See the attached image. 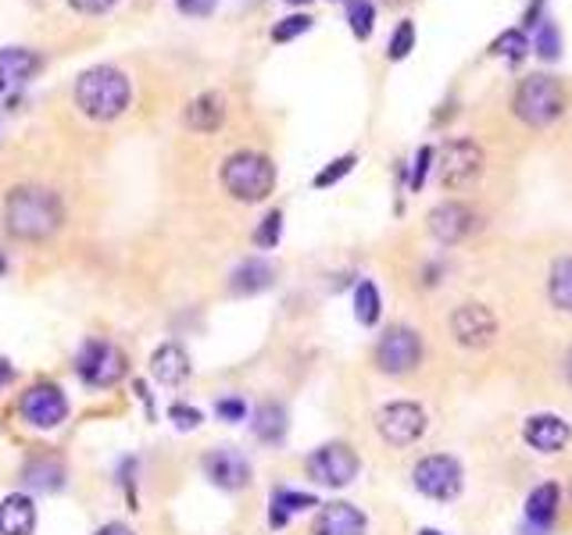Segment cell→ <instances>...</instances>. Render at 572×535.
<instances>
[{
  "label": "cell",
  "instance_id": "42",
  "mask_svg": "<svg viewBox=\"0 0 572 535\" xmlns=\"http://www.w3.org/2000/svg\"><path fill=\"white\" fill-rule=\"evenodd\" d=\"M565 375H569V382H572V353H569V361H565Z\"/></svg>",
  "mask_w": 572,
  "mask_h": 535
},
{
  "label": "cell",
  "instance_id": "13",
  "mask_svg": "<svg viewBox=\"0 0 572 535\" xmlns=\"http://www.w3.org/2000/svg\"><path fill=\"white\" fill-rule=\"evenodd\" d=\"M429 233H433V239L448 243V247H454V243H462L466 236L476 233V225H480V218H476V210L462 200H448V204H437L433 210H429Z\"/></svg>",
  "mask_w": 572,
  "mask_h": 535
},
{
  "label": "cell",
  "instance_id": "34",
  "mask_svg": "<svg viewBox=\"0 0 572 535\" xmlns=\"http://www.w3.org/2000/svg\"><path fill=\"white\" fill-rule=\"evenodd\" d=\"M355 161H358L355 154H344V157H337V161H329V165H326L319 175H315V186L326 189V186H333V183H340V178L355 168Z\"/></svg>",
  "mask_w": 572,
  "mask_h": 535
},
{
  "label": "cell",
  "instance_id": "10",
  "mask_svg": "<svg viewBox=\"0 0 572 535\" xmlns=\"http://www.w3.org/2000/svg\"><path fill=\"white\" fill-rule=\"evenodd\" d=\"M376 429H379V435H384V443L411 446L426 432V411L411 400L387 403V408L376 414Z\"/></svg>",
  "mask_w": 572,
  "mask_h": 535
},
{
  "label": "cell",
  "instance_id": "45",
  "mask_svg": "<svg viewBox=\"0 0 572 535\" xmlns=\"http://www.w3.org/2000/svg\"><path fill=\"white\" fill-rule=\"evenodd\" d=\"M4 86H8V83H4V79H0V93H4Z\"/></svg>",
  "mask_w": 572,
  "mask_h": 535
},
{
  "label": "cell",
  "instance_id": "40",
  "mask_svg": "<svg viewBox=\"0 0 572 535\" xmlns=\"http://www.w3.org/2000/svg\"><path fill=\"white\" fill-rule=\"evenodd\" d=\"M93 535H133V528L122 525V522H108V525H101Z\"/></svg>",
  "mask_w": 572,
  "mask_h": 535
},
{
  "label": "cell",
  "instance_id": "19",
  "mask_svg": "<svg viewBox=\"0 0 572 535\" xmlns=\"http://www.w3.org/2000/svg\"><path fill=\"white\" fill-rule=\"evenodd\" d=\"M37 528V507L33 500L14 493L0 504V535H33Z\"/></svg>",
  "mask_w": 572,
  "mask_h": 535
},
{
  "label": "cell",
  "instance_id": "20",
  "mask_svg": "<svg viewBox=\"0 0 572 535\" xmlns=\"http://www.w3.org/2000/svg\"><path fill=\"white\" fill-rule=\"evenodd\" d=\"M25 485L29 490H40V493H58L61 485H65V464H61L54 453H40V457H33L25 464L22 472Z\"/></svg>",
  "mask_w": 572,
  "mask_h": 535
},
{
  "label": "cell",
  "instance_id": "23",
  "mask_svg": "<svg viewBox=\"0 0 572 535\" xmlns=\"http://www.w3.org/2000/svg\"><path fill=\"white\" fill-rule=\"evenodd\" d=\"M559 485L554 482H544V485H537V490L527 496V517H530V525L537 528H548L554 522V514H559Z\"/></svg>",
  "mask_w": 572,
  "mask_h": 535
},
{
  "label": "cell",
  "instance_id": "46",
  "mask_svg": "<svg viewBox=\"0 0 572 535\" xmlns=\"http://www.w3.org/2000/svg\"><path fill=\"white\" fill-rule=\"evenodd\" d=\"M0 268H4V261H0Z\"/></svg>",
  "mask_w": 572,
  "mask_h": 535
},
{
  "label": "cell",
  "instance_id": "27",
  "mask_svg": "<svg viewBox=\"0 0 572 535\" xmlns=\"http://www.w3.org/2000/svg\"><path fill=\"white\" fill-rule=\"evenodd\" d=\"M379 311H384V300H379L376 282H369V279L358 282V289H355V318L361 321V326H376Z\"/></svg>",
  "mask_w": 572,
  "mask_h": 535
},
{
  "label": "cell",
  "instance_id": "3",
  "mask_svg": "<svg viewBox=\"0 0 572 535\" xmlns=\"http://www.w3.org/2000/svg\"><path fill=\"white\" fill-rule=\"evenodd\" d=\"M512 111L522 125L548 128L565 115V86L554 75H527L512 96Z\"/></svg>",
  "mask_w": 572,
  "mask_h": 535
},
{
  "label": "cell",
  "instance_id": "8",
  "mask_svg": "<svg viewBox=\"0 0 572 535\" xmlns=\"http://www.w3.org/2000/svg\"><path fill=\"white\" fill-rule=\"evenodd\" d=\"M358 467H361L358 453L347 443H326L308 457V475L319 485H329V490H344V485H351Z\"/></svg>",
  "mask_w": 572,
  "mask_h": 535
},
{
  "label": "cell",
  "instance_id": "36",
  "mask_svg": "<svg viewBox=\"0 0 572 535\" xmlns=\"http://www.w3.org/2000/svg\"><path fill=\"white\" fill-rule=\"evenodd\" d=\"M180 14H186V19H208V14L218 8V0H176Z\"/></svg>",
  "mask_w": 572,
  "mask_h": 535
},
{
  "label": "cell",
  "instance_id": "16",
  "mask_svg": "<svg viewBox=\"0 0 572 535\" xmlns=\"http://www.w3.org/2000/svg\"><path fill=\"white\" fill-rule=\"evenodd\" d=\"M369 522L355 504H326L315 517V535H365Z\"/></svg>",
  "mask_w": 572,
  "mask_h": 535
},
{
  "label": "cell",
  "instance_id": "37",
  "mask_svg": "<svg viewBox=\"0 0 572 535\" xmlns=\"http://www.w3.org/2000/svg\"><path fill=\"white\" fill-rule=\"evenodd\" d=\"M215 414H218L222 421H244V418H247V403L236 400V397L218 400V403H215Z\"/></svg>",
  "mask_w": 572,
  "mask_h": 535
},
{
  "label": "cell",
  "instance_id": "28",
  "mask_svg": "<svg viewBox=\"0 0 572 535\" xmlns=\"http://www.w3.org/2000/svg\"><path fill=\"white\" fill-rule=\"evenodd\" d=\"M530 51V40H527V29H504L501 37L490 43V54L504 58V61H522Z\"/></svg>",
  "mask_w": 572,
  "mask_h": 535
},
{
  "label": "cell",
  "instance_id": "33",
  "mask_svg": "<svg viewBox=\"0 0 572 535\" xmlns=\"http://www.w3.org/2000/svg\"><path fill=\"white\" fill-rule=\"evenodd\" d=\"M308 29H311V14H286L283 22H276L273 40L276 43H290V40L300 37V32H308Z\"/></svg>",
  "mask_w": 572,
  "mask_h": 535
},
{
  "label": "cell",
  "instance_id": "2",
  "mask_svg": "<svg viewBox=\"0 0 572 535\" xmlns=\"http://www.w3.org/2000/svg\"><path fill=\"white\" fill-rule=\"evenodd\" d=\"M133 101L130 75L115 64H93L75 79V104L93 122H115Z\"/></svg>",
  "mask_w": 572,
  "mask_h": 535
},
{
  "label": "cell",
  "instance_id": "43",
  "mask_svg": "<svg viewBox=\"0 0 572 535\" xmlns=\"http://www.w3.org/2000/svg\"><path fill=\"white\" fill-rule=\"evenodd\" d=\"M419 535H440V532H437V528H422Z\"/></svg>",
  "mask_w": 572,
  "mask_h": 535
},
{
  "label": "cell",
  "instance_id": "41",
  "mask_svg": "<svg viewBox=\"0 0 572 535\" xmlns=\"http://www.w3.org/2000/svg\"><path fill=\"white\" fill-rule=\"evenodd\" d=\"M11 379H14V368H11V361H4V357H0V389H4Z\"/></svg>",
  "mask_w": 572,
  "mask_h": 535
},
{
  "label": "cell",
  "instance_id": "24",
  "mask_svg": "<svg viewBox=\"0 0 572 535\" xmlns=\"http://www.w3.org/2000/svg\"><path fill=\"white\" fill-rule=\"evenodd\" d=\"M308 507H319V500L311 493H294V490H276L273 493V511H268V525L273 528H286L294 514L308 511Z\"/></svg>",
  "mask_w": 572,
  "mask_h": 535
},
{
  "label": "cell",
  "instance_id": "38",
  "mask_svg": "<svg viewBox=\"0 0 572 535\" xmlns=\"http://www.w3.org/2000/svg\"><path fill=\"white\" fill-rule=\"evenodd\" d=\"M168 418L176 421V425L186 432V429H197L201 425V411H194V408H183V403H176V408L168 411Z\"/></svg>",
  "mask_w": 572,
  "mask_h": 535
},
{
  "label": "cell",
  "instance_id": "5",
  "mask_svg": "<svg viewBox=\"0 0 572 535\" xmlns=\"http://www.w3.org/2000/svg\"><path fill=\"white\" fill-rule=\"evenodd\" d=\"M75 368H79V379L86 385L111 389L125 375V353L115 343H108V339H90V343L79 350Z\"/></svg>",
  "mask_w": 572,
  "mask_h": 535
},
{
  "label": "cell",
  "instance_id": "12",
  "mask_svg": "<svg viewBox=\"0 0 572 535\" xmlns=\"http://www.w3.org/2000/svg\"><path fill=\"white\" fill-rule=\"evenodd\" d=\"M451 336H454V343H462L469 350L490 347L498 336V318L487 303H462V307H454V315H451Z\"/></svg>",
  "mask_w": 572,
  "mask_h": 535
},
{
  "label": "cell",
  "instance_id": "26",
  "mask_svg": "<svg viewBox=\"0 0 572 535\" xmlns=\"http://www.w3.org/2000/svg\"><path fill=\"white\" fill-rule=\"evenodd\" d=\"M548 297L559 311L572 315V257H559L551 265V279H548Z\"/></svg>",
  "mask_w": 572,
  "mask_h": 535
},
{
  "label": "cell",
  "instance_id": "25",
  "mask_svg": "<svg viewBox=\"0 0 572 535\" xmlns=\"http://www.w3.org/2000/svg\"><path fill=\"white\" fill-rule=\"evenodd\" d=\"M286 425H290V421H286V411L279 408V403H262V408L254 411V421H251V429L262 443H279L286 435Z\"/></svg>",
  "mask_w": 572,
  "mask_h": 535
},
{
  "label": "cell",
  "instance_id": "7",
  "mask_svg": "<svg viewBox=\"0 0 572 535\" xmlns=\"http://www.w3.org/2000/svg\"><path fill=\"white\" fill-rule=\"evenodd\" d=\"M422 364V339L416 329H405L397 326L390 332H384L376 347V368L384 371V375H408V371H416Z\"/></svg>",
  "mask_w": 572,
  "mask_h": 535
},
{
  "label": "cell",
  "instance_id": "22",
  "mask_svg": "<svg viewBox=\"0 0 572 535\" xmlns=\"http://www.w3.org/2000/svg\"><path fill=\"white\" fill-rule=\"evenodd\" d=\"M40 54L25 51V47H4L0 51V79L4 83H25V79H33L40 72Z\"/></svg>",
  "mask_w": 572,
  "mask_h": 535
},
{
  "label": "cell",
  "instance_id": "6",
  "mask_svg": "<svg viewBox=\"0 0 572 535\" xmlns=\"http://www.w3.org/2000/svg\"><path fill=\"white\" fill-rule=\"evenodd\" d=\"M411 479H416V490L422 496L440 500V504L462 493V464L448 457V453H429V457H422L416 464V472H411Z\"/></svg>",
  "mask_w": 572,
  "mask_h": 535
},
{
  "label": "cell",
  "instance_id": "9",
  "mask_svg": "<svg viewBox=\"0 0 572 535\" xmlns=\"http://www.w3.org/2000/svg\"><path fill=\"white\" fill-rule=\"evenodd\" d=\"M440 183L443 189H466L483 172V147L476 140H451L440 151Z\"/></svg>",
  "mask_w": 572,
  "mask_h": 535
},
{
  "label": "cell",
  "instance_id": "35",
  "mask_svg": "<svg viewBox=\"0 0 572 535\" xmlns=\"http://www.w3.org/2000/svg\"><path fill=\"white\" fill-rule=\"evenodd\" d=\"M433 161H437V151L433 147H422L416 154V168H411V189H416V193L426 186V175H429V168H433Z\"/></svg>",
  "mask_w": 572,
  "mask_h": 535
},
{
  "label": "cell",
  "instance_id": "29",
  "mask_svg": "<svg viewBox=\"0 0 572 535\" xmlns=\"http://www.w3.org/2000/svg\"><path fill=\"white\" fill-rule=\"evenodd\" d=\"M347 22H351V32L358 40H369L376 29V8L372 0H351L347 4Z\"/></svg>",
  "mask_w": 572,
  "mask_h": 535
},
{
  "label": "cell",
  "instance_id": "4",
  "mask_svg": "<svg viewBox=\"0 0 572 535\" xmlns=\"http://www.w3.org/2000/svg\"><path fill=\"white\" fill-rule=\"evenodd\" d=\"M222 186L233 200L258 204L276 189V165L258 151H236L222 165Z\"/></svg>",
  "mask_w": 572,
  "mask_h": 535
},
{
  "label": "cell",
  "instance_id": "17",
  "mask_svg": "<svg viewBox=\"0 0 572 535\" xmlns=\"http://www.w3.org/2000/svg\"><path fill=\"white\" fill-rule=\"evenodd\" d=\"M226 122V101H222V93L208 90L190 101L186 107V125L194 128V133H215V128Z\"/></svg>",
  "mask_w": 572,
  "mask_h": 535
},
{
  "label": "cell",
  "instance_id": "15",
  "mask_svg": "<svg viewBox=\"0 0 572 535\" xmlns=\"http://www.w3.org/2000/svg\"><path fill=\"white\" fill-rule=\"evenodd\" d=\"M522 440L537 453H562L572 440V425L562 414H530L527 425H522Z\"/></svg>",
  "mask_w": 572,
  "mask_h": 535
},
{
  "label": "cell",
  "instance_id": "44",
  "mask_svg": "<svg viewBox=\"0 0 572 535\" xmlns=\"http://www.w3.org/2000/svg\"><path fill=\"white\" fill-rule=\"evenodd\" d=\"M286 4H311V0H286Z\"/></svg>",
  "mask_w": 572,
  "mask_h": 535
},
{
  "label": "cell",
  "instance_id": "11",
  "mask_svg": "<svg viewBox=\"0 0 572 535\" xmlns=\"http://www.w3.org/2000/svg\"><path fill=\"white\" fill-rule=\"evenodd\" d=\"M19 411L33 429H58L69 418V400L54 382H37L22 393Z\"/></svg>",
  "mask_w": 572,
  "mask_h": 535
},
{
  "label": "cell",
  "instance_id": "14",
  "mask_svg": "<svg viewBox=\"0 0 572 535\" xmlns=\"http://www.w3.org/2000/svg\"><path fill=\"white\" fill-rule=\"evenodd\" d=\"M204 475H208L218 490L226 493H236L244 490V485L251 482V464L241 450L233 446H218V450H208L204 453Z\"/></svg>",
  "mask_w": 572,
  "mask_h": 535
},
{
  "label": "cell",
  "instance_id": "39",
  "mask_svg": "<svg viewBox=\"0 0 572 535\" xmlns=\"http://www.w3.org/2000/svg\"><path fill=\"white\" fill-rule=\"evenodd\" d=\"M69 4H72L75 11H83V14H104V11L115 8L119 0H69Z\"/></svg>",
  "mask_w": 572,
  "mask_h": 535
},
{
  "label": "cell",
  "instance_id": "18",
  "mask_svg": "<svg viewBox=\"0 0 572 535\" xmlns=\"http://www.w3.org/2000/svg\"><path fill=\"white\" fill-rule=\"evenodd\" d=\"M151 375H154V382H162V385H180L190 375V357H186V350L176 347V343L157 347L154 357H151Z\"/></svg>",
  "mask_w": 572,
  "mask_h": 535
},
{
  "label": "cell",
  "instance_id": "30",
  "mask_svg": "<svg viewBox=\"0 0 572 535\" xmlns=\"http://www.w3.org/2000/svg\"><path fill=\"white\" fill-rule=\"evenodd\" d=\"M411 51H416V22H401L394 29V37H390V43H387V58L390 61H405Z\"/></svg>",
  "mask_w": 572,
  "mask_h": 535
},
{
  "label": "cell",
  "instance_id": "32",
  "mask_svg": "<svg viewBox=\"0 0 572 535\" xmlns=\"http://www.w3.org/2000/svg\"><path fill=\"white\" fill-rule=\"evenodd\" d=\"M279 236H283V215H279V210H268L258 229H254V243H258L262 250H273L279 243Z\"/></svg>",
  "mask_w": 572,
  "mask_h": 535
},
{
  "label": "cell",
  "instance_id": "21",
  "mask_svg": "<svg viewBox=\"0 0 572 535\" xmlns=\"http://www.w3.org/2000/svg\"><path fill=\"white\" fill-rule=\"evenodd\" d=\"M273 279H276L273 265H265V261L254 257V261H244L241 268L233 271L229 289H233L236 297H254V294H262V289L273 286Z\"/></svg>",
  "mask_w": 572,
  "mask_h": 535
},
{
  "label": "cell",
  "instance_id": "31",
  "mask_svg": "<svg viewBox=\"0 0 572 535\" xmlns=\"http://www.w3.org/2000/svg\"><path fill=\"white\" fill-rule=\"evenodd\" d=\"M537 54L544 58V61H559L562 58V32L554 22H540L537 25Z\"/></svg>",
  "mask_w": 572,
  "mask_h": 535
},
{
  "label": "cell",
  "instance_id": "1",
  "mask_svg": "<svg viewBox=\"0 0 572 535\" xmlns=\"http://www.w3.org/2000/svg\"><path fill=\"white\" fill-rule=\"evenodd\" d=\"M4 222H8V233L14 239L43 243V239H51L61 229L65 210H61L58 193L43 189V186H19V189L8 193Z\"/></svg>",
  "mask_w": 572,
  "mask_h": 535
}]
</instances>
